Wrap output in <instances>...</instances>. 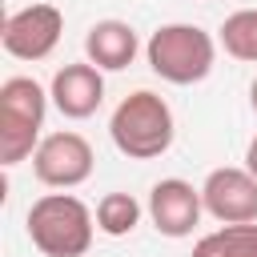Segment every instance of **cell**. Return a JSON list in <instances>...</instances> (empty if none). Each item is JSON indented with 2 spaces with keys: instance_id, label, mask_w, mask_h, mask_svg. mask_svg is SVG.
Listing matches in <instances>:
<instances>
[{
  "instance_id": "6da1fadb",
  "label": "cell",
  "mask_w": 257,
  "mask_h": 257,
  "mask_svg": "<svg viewBox=\"0 0 257 257\" xmlns=\"http://www.w3.org/2000/svg\"><path fill=\"white\" fill-rule=\"evenodd\" d=\"M108 137H112L116 153H124L128 161L165 157L173 149V137H177V120H173L169 100L153 88L128 92L108 116Z\"/></svg>"
},
{
  "instance_id": "7a4b0ae2",
  "label": "cell",
  "mask_w": 257,
  "mask_h": 257,
  "mask_svg": "<svg viewBox=\"0 0 257 257\" xmlns=\"http://www.w3.org/2000/svg\"><path fill=\"white\" fill-rule=\"evenodd\" d=\"M24 229L44 257H84L96 237V213L72 193H44L28 205Z\"/></svg>"
},
{
  "instance_id": "3957f363",
  "label": "cell",
  "mask_w": 257,
  "mask_h": 257,
  "mask_svg": "<svg viewBox=\"0 0 257 257\" xmlns=\"http://www.w3.org/2000/svg\"><path fill=\"white\" fill-rule=\"evenodd\" d=\"M145 60L165 84H201L217 64V40L201 24H161L145 40Z\"/></svg>"
},
{
  "instance_id": "277c9868",
  "label": "cell",
  "mask_w": 257,
  "mask_h": 257,
  "mask_svg": "<svg viewBox=\"0 0 257 257\" xmlns=\"http://www.w3.org/2000/svg\"><path fill=\"white\" fill-rule=\"evenodd\" d=\"M48 88L32 76H8L0 84V165L12 169L40 149V128L48 112Z\"/></svg>"
},
{
  "instance_id": "5b68a950",
  "label": "cell",
  "mask_w": 257,
  "mask_h": 257,
  "mask_svg": "<svg viewBox=\"0 0 257 257\" xmlns=\"http://www.w3.org/2000/svg\"><path fill=\"white\" fill-rule=\"evenodd\" d=\"M96 169V157H92V145L72 133V128H60V133H48L40 141V149L32 153V173L40 185L48 189H76L92 177Z\"/></svg>"
},
{
  "instance_id": "8992f818",
  "label": "cell",
  "mask_w": 257,
  "mask_h": 257,
  "mask_svg": "<svg viewBox=\"0 0 257 257\" xmlns=\"http://www.w3.org/2000/svg\"><path fill=\"white\" fill-rule=\"evenodd\" d=\"M64 32V12L56 4H24L16 12H8L4 28H0V44L8 56L16 60H44L56 52Z\"/></svg>"
},
{
  "instance_id": "52a82bcc",
  "label": "cell",
  "mask_w": 257,
  "mask_h": 257,
  "mask_svg": "<svg viewBox=\"0 0 257 257\" xmlns=\"http://www.w3.org/2000/svg\"><path fill=\"white\" fill-rule=\"evenodd\" d=\"M205 213L221 225H253L257 221V177L237 165H221L201 181Z\"/></svg>"
},
{
  "instance_id": "ba28073f",
  "label": "cell",
  "mask_w": 257,
  "mask_h": 257,
  "mask_svg": "<svg viewBox=\"0 0 257 257\" xmlns=\"http://www.w3.org/2000/svg\"><path fill=\"white\" fill-rule=\"evenodd\" d=\"M153 229L161 237H189L197 225H201V213H205V201H201V189H193L185 177H165L149 189V205H145Z\"/></svg>"
},
{
  "instance_id": "9c48e42d",
  "label": "cell",
  "mask_w": 257,
  "mask_h": 257,
  "mask_svg": "<svg viewBox=\"0 0 257 257\" xmlns=\"http://www.w3.org/2000/svg\"><path fill=\"white\" fill-rule=\"evenodd\" d=\"M48 96H52L60 116L84 120L104 104V72L96 64H88V60L64 64V68H56V76L48 84Z\"/></svg>"
},
{
  "instance_id": "30bf717a",
  "label": "cell",
  "mask_w": 257,
  "mask_h": 257,
  "mask_svg": "<svg viewBox=\"0 0 257 257\" xmlns=\"http://www.w3.org/2000/svg\"><path fill=\"white\" fill-rule=\"evenodd\" d=\"M141 52V40H137V28L128 20H96L88 32H84V56L88 64H96L100 72H120L137 60Z\"/></svg>"
},
{
  "instance_id": "8fae6325",
  "label": "cell",
  "mask_w": 257,
  "mask_h": 257,
  "mask_svg": "<svg viewBox=\"0 0 257 257\" xmlns=\"http://www.w3.org/2000/svg\"><path fill=\"white\" fill-rule=\"evenodd\" d=\"M193 257H257V221L253 225H221L193 245Z\"/></svg>"
},
{
  "instance_id": "7c38bea8",
  "label": "cell",
  "mask_w": 257,
  "mask_h": 257,
  "mask_svg": "<svg viewBox=\"0 0 257 257\" xmlns=\"http://www.w3.org/2000/svg\"><path fill=\"white\" fill-rule=\"evenodd\" d=\"M141 201L133 193H104L96 201V229L104 237H128L141 225Z\"/></svg>"
},
{
  "instance_id": "4fadbf2b",
  "label": "cell",
  "mask_w": 257,
  "mask_h": 257,
  "mask_svg": "<svg viewBox=\"0 0 257 257\" xmlns=\"http://www.w3.org/2000/svg\"><path fill=\"white\" fill-rule=\"evenodd\" d=\"M217 40H221V48H225L233 60L257 64V8H241V12L225 16Z\"/></svg>"
},
{
  "instance_id": "5bb4252c",
  "label": "cell",
  "mask_w": 257,
  "mask_h": 257,
  "mask_svg": "<svg viewBox=\"0 0 257 257\" xmlns=\"http://www.w3.org/2000/svg\"><path fill=\"white\" fill-rule=\"evenodd\" d=\"M245 169L257 177V137H253V141H249V149H245Z\"/></svg>"
},
{
  "instance_id": "9a60e30c",
  "label": "cell",
  "mask_w": 257,
  "mask_h": 257,
  "mask_svg": "<svg viewBox=\"0 0 257 257\" xmlns=\"http://www.w3.org/2000/svg\"><path fill=\"white\" fill-rule=\"evenodd\" d=\"M249 104H253V112H257V80L249 84Z\"/></svg>"
}]
</instances>
